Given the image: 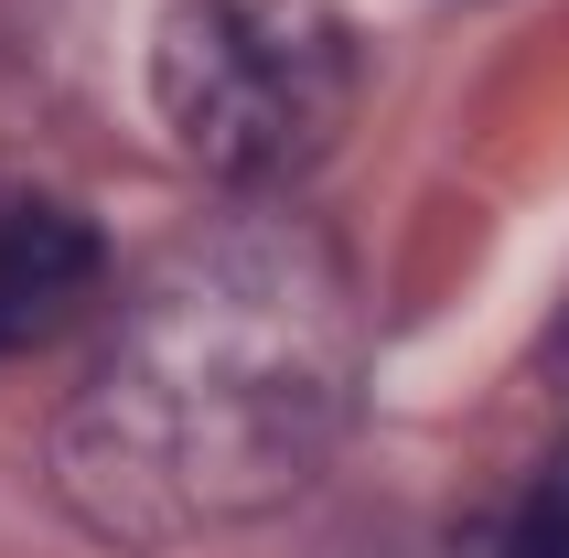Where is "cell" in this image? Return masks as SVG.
I'll list each match as a JSON object with an SVG mask.
<instances>
[{
	"instance_id": "obj_1",
	"label": "cell",
	"mask_w": 569,
	"mask_h": 558,
	"mask_svg": "<svg viewBox=\"0 0 569 558\" xmlns=\"http://www.w3.org/2000/svg\"><path fill=\"white\" fill-rule=\"evenodd\" d=\"M355 419V301L312 226L237 216L161 269L54 430V484L97 537L172 548L248 527L333 462Z\"/></svg>"
},
{
	"instance_id": "obj_2",
	"label": "cell",
	"mask_w": 569,
	"mask_h": 558,
	"mask_svg": "<svg viewBox=\"0 0 569 558\" xmlns=\"http://www.w3.org/2000/svg\"><path fill=\"white\" fill-rule=\"evenodd\" d=\"M161 129L216 183H290L345 129L355 54L322 11L290 0H183L151 43Z\"/></svg>"
},
{
	"instance_id": "obj_4",
	"label": "cell",
	"mask_w": 569,
	"mask_h": 558,
	"mask_svg": "<svg viewBox=\"0 0 569 558\" xmlns=\"http://www.w3.org/2000/svg\"><path fill=\"white\" fill-rule=\"evenodd\" d=\"M462 558H569V440L538 462V484H516V495L483 516Z\"/></svg>"
},
{
	"instance_id": "obj_3",
	"label": "cell",
	"mask_w": 569,
	"mask_h": 558,
	"mask_svg": "<svg viewBox=\"0 0 569 558\" xmlns=\"http://www.w3.org/2000/svg\"><path fill=\"white\" fill-rule=\"evenodd\" d=\"M108 248H97V226L54 193H0V355H22L64 322V311L97 290Z\"/></svg>"
},
{
	"instance_id": "obj_5",
	"label": "cell",
	"mask_w": 569,
	"mask_h": 558,
	"mask_svg": "<svg viewBox=\"0 0 569 558\" xmlns=\"http://www.w3.org/2000/svg\"><path fill=\"white\" fill-rule=\"evenodd\" d=\"M559 366H569V333H559Z\"/></svg>"
}]
</instances>
